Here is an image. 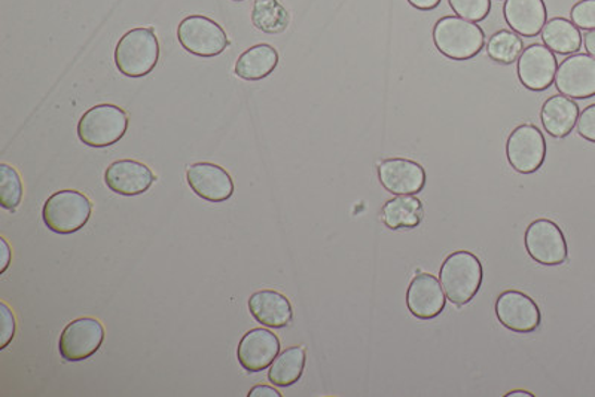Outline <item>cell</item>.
Returning <instances> with one entry per match:
<instances>
[{
	"label": "cell",
	"mask_w": 595,
	"mask_h": 397,
	"mask_svg": "<svg viewBox=\"0 0 595 397\" xmlns=\"http://www.w3.org/2000/svg\"><path fill=\"white\" fill-rule=\"evenodd\" d=\"M249 397H258V396H271V397H281V393L275 390L273 387L269 386H257L253 387L252 390L249 392Z\"/></svg>",
	"instance_id": "cell-33"
},
{
	"label": "cell",
	"mask_w": 595,
	"mask_h": 397,
	"mask_svg": "<svg viewBox=\"0 0 595 397\" xmlns=\"http://www.w3.org/2000/svg\"><path fill=\"white\" fill-rule=\"evenodd\" d=\"M558 63L546 46L533 44L518 59V78L530 91L548 90L556 80Z\"/></svg>",
	"instance_id": "cell-13"
},
{
	"label": "cell",
	"mask_w": 595,
	"mask_h": 397,
	"mask_svg": "<svg viewBox=\"0 0 595 397\" xmlns=\"http://www.w3.org/2000/svg\"><path fill=\"white\" fill-rule=\"evenodd\" d=\"M306 348L290 347L282 351L271 363L270 383L275 387H290L301 380L306 368Z\"/></svg>",
	"instance_id": "cell-24"
},
{
	"label": "cell",
	"mask_w": 595,
	"mask_h": 397,
	"mask_svg": "<svg viewBox=\"0 0 595 397\" xmlns=\"http://www.w3.org/2000/svg\"><path fill=\"white\" fill-rule=\"evenodd\" d=\"M423 218V202L414 196H396L382 210L384 225L394 231L417 228Z\"/></svg>",
	"instance_id": "cell-22"
},
{
	"label": "cell",
	"mask_w": 595,
	"mask_h": 397,
	"mask_svg": "<svg viewBox=\"0 0 595 397\" xmlns=\"http://www.w3.org/2000/svg\"><path fill=\"white\" fill-rule=\"evenodd\" d=\"M177 39L189 54L212 59L230 46L224 28L204 15H189L177 26Z\"/></svg>",
	"instance_id": "cell-6"
},
{
	"label": "cell",
	"mask_w": 595,
	"mask_h": 397,
	"mask_svg": "<svg viewBox=\"0 0 595 397\" xmlns=\"http://www.w3.org/2000/svg\"><path fill=\"white\" fill-rule=\"evenodd\" d=\"M249 311L258 323L271 330H283L294 319L289 299L275 290L255 291L249 298Z\"/></svg>",
	"instance_id": "cell-18"
},
{
	"label": "cell",
	"mask_w": 595,
	"mask_h": 397,
	"mask_svg": "<svg viewBox=\"0 0 595 397\" xmlns=\"http://www.w3.org/2000/svg\"><path fill=\"white\" fill-rule=\"evenodd\" d=\"M160 44L152 28L137 27L127 32L115 48V64L128 78H144L156 69Z\"/></svg>",
	"instance_id": "cell-3"
},
{
	"label": "cell",
	"mask_w": 595,
	"mask_h": 397,
	"mask_svg": "<svg viewBox=\"0 0 595 397\" xmlns=\"http://www.w3.org/2000/svg\"><path fill=\"white\" fill-rule=\"evenodd\" d=\"M379 181L394 196H416L426 186V172L407 158H387L379 164Z\"/></svg>",
	"instance_id": "cell-12"
},
{
	"label": "cell",
	"mask_w": 595,
	"mask_h": 397,
	"mask_svg": "<svg viewBox=\"0 0 595 397\" xmlns=\"http://www.w3.org/2000/svg\"><path fill=\"white\" fill-rule=\"evenodd\" d=\"M524 51V42L516 32L500 30L489 38L487 52L489 59L500 64H512Z\"/></svg>",
	"instance_id": "cell-26"
},
{
	"label": "cell",
	"mask_w": 595,
	"mask_h": 397,
	"mask_svg": "<svg viewBox=\"0 0 595 397\" xmlns=\"http://www.w3.org/2000/svg\"><path fill=\"white\" fill-rule=\"evenodd\" d=\"M582 39L584 36L579 28L566 18L549 20L542 28V40L550 51L557 54H574L581 48Z\"/></svg>",
	"instance_id": "cell-23"
},
{
	"label": "cell",
	"mask_w": 595,
	"mask_h": 397,
	"mask_svg": "<svg viewBox=\"0 0 595 397\" xmlns=\"http://www.w3.org/2000/svg\"><path fill=\"white\" fill-rule=\"evenodd\" d=\"M506 397H518V396H525V397H533L532 393L525 392V390H513L511 393H508V395H505Z\"/></svg>",
	"instance_id": "cell-36"
},
{
	"label": "cell",
	"mask_w": 595,
	"mask_h": 397,
	"mask_svg": "<svg viewBox=\"0 0 595 397\" xmlns=\"http://www.w3.org/2000/svg\"><path fill=\"white\" fill-rule=\"evenodd\" d=\"M484 270L480 258L468 250H457L445 258L439 282L445 297L457 307L467 306L483 286Z\"/></svg>",
	"instance_id": "cell-1"
},
{
	"label": "cell",
	"mask_w": 595,
	"mask_h": 397,
	"mask_svg": "<svg viewBox=\"0 0 595 397\" xmlns=\"http://www.w3.org/2000/svg\"><path fill=\"white\" fill-rule=\"evenodd\" d=\"M496 318L506 330L516 334H532L542 323L541 308L520 290L501 291L496 301Z\"/></svg>",
	"instance_id": "cell-9"
},
{
	"label": "cell",
	"mask_w": 595,
	"mask_h": 397,
	"mask_svg": "<svg viewBox=\"0 0 595 397\" xmlns=\"http://www.w3.org/2000/svg\"><path fill=\"white\" fill-rule=\"evenodd\" d=\"M22 200L23 184L17 170L0 164V204L3 209L15 210Z\"/></svg>",
	"instance_id": "cell-27"
},
{
	"label": "cell",
	"mask_w": 595,
	"mask_h": 397,
	"mask_svg": "<svg viewBox=\"0 0 595 397\" xmlns=\"http://www.w3.org/2000/svg\"><path fill=\"white\" fill-rule=\"evenodd\" d=\"M524 245L529 257L541 265L556 266L568 261L569 247L565 234L549 219H536L528 226Z\"/></svg>",
	"instance_id": "cell-7"
},
{
	"label": "cell",
	"mask_w": 595,
	"mask_h": 397,
	"mask_svg": "<svg viewBox=\"0 0 595 397\" xmlns=\"http://www.w3.org/2000/svg\"><path fill=\"white\" fill-rule=\"evenodd\" d=\"M410 5L420 11H432L439 7L441 0H408Z\"/></svg>",
	"instance_id": "cell-32"
},
{
	"label": "cell",
	"mask_w": 595,
	"mask_h": 397,
	"mask_svg": "<svg viewBox=\"0 0 595 397\" xmlns=\"http://www.w3.org/2000/svg\"><path fill=\"white\" fill-rule=\"evenodd\" d=\"M104 182L112 193L124 197H136L147 193L156 182L152 170L135 160H120L104 172Z\"/></svg>",
	"instance_id": "cell-17"
},
{
	"label": "cell",
	"mask_w": 595,
	"mask_h": 397,
	"mask_svg": "<svg viewBox=\"0 0 595 397\" xmlns=\"http://www.w3.org/2000/svg\"><path fill=\"white\" fill-rule=\"evenodd\" d=\"M104 342V327L99 320L80 318L69 323L60 335V355L67 362H83L96 355Z\"/></svg>",
	"instance_id": "cell-10"
},
{
	"label": "cell",
	"mask_w": 595,
	"mask_h": 397,
	"mask_svg": "<svg viewBox=\"0 0 595 397\" xmlns=\"http://www.w3.org/2000/svg\"><path fill=\"white\" fill-rule=\"evenodd\" d=\"M447 297L435 275L417 274L407 290V307L414 318L432 320L443 314Z\"/></svg>",
	"instance_id": "cell-16"
},
{
	"label": "cell",
	"mask_w": 595,
	"mask_h": 397,
	"mask_svg": "<svg viewBox=\"0 0 595 397\" xmlns=\"http://www.w3.org/2000/svg\"><path fill=\"white\" fill-rule=\"evenodd\" d=\"M557 90L569 99L585 100L595 96V59L588 54H573L558 66Z\"/></svg>",
	"instance_id": "cell-11"
},
{
	"label": "cell",
	"mask_w": 595,
	"mask_h": 397,
	"mask_svg": "<svg viewBox=\"0 0 595 397\" xmlns=\"http://www.w3.org/2000/svg\"><path fill=\"white\" fill-rule=\"evenodd\" d=\"M579 107L566 96H553L542 107L541 120L545 132L556 139L569 136L578 124Z\"/></svg>",
	"instance_id": "cell-20"
},
{
	"label": "cell",
	"mask_w": 595,
	"mask_h": 397,
	"mask_svg": "<svg viewBox=\"0 0 595 397\" xmlns=\"http://www.w3.org/2000/svg\"><path fill=\"white\" fill-rule=\"evenodd\" d=\"M506 158L517 173L540 172L546 158L544 133L533 124L520 125L513 129L506 141Z\"/></svg>",
	"instance_id": "cell-8"
},
{
	"label": "cell",
	"mask_w": 595,
	"mask_h": 397,
	"mask_svg": "<svg viewBox=\"0 0 595 397\" xmlns=\"http://www.w3.org/2000/svg\"><path fill=\"white\" fill-rule=\"evenodd\" d=\"M128 129V115L115 104H97L79 120L78 137L91 148H108L119 144Z\"/></svg>",
	"instance_id": "cell-5"
},
{
	"label": "cell",
	"mask_w": 595,
	"mask_h": 397,
	"mask_svg": "<svg viewBox=\"0 0 595 397\" xmlns=\"http://www.w3.org/2000/svg\"><path fill=\"white\" fill-rule=\"evenodd\" d=\"M186 181L196 196L210 202H224L234 194V182L221 165L197 163L186 170Z\"/></svg>",
	"instance_id": "cell-15"
},
{
	"label": "cell",
	"mask_w": 595,
	"mask_h": 397,
	"mask_svg": "<svg viewBox=\"0 0 595 397\" xmlns=\"http://www.w3.org/2000/svg\"><path fill=\"white\" fill-rule=\"evenodd\" d=\"M577 128L582 139L595 144V104H591L582 111L578 117Z\"/></svg>",
	"instance_id": "cell-30"
},
{
	"label": "cell",
	"mask_w": 595,
	"mask_h": 397,
	"mask_svg": "<svg viewBox=\"0 0 595 397\" xmlns=\"http://www.w3.org/2000/svg\"><path fill=\"white\" fill-rule=\"evenodd\" d=\"M504 15L508 26L524 38L540 35L548 20L544 0H506Z\"/></svg>",
	"instance_id": "cell-19"
},
{
	"label": "cell",
	"mask_w": 595,
	"mask_h": 397,
	"mask_svg": "<svg viewBox=\"0 0 595 397\" xmlns=\"http://www.w3.org/2000/svg\"><path fill=\"white\" fill-rule=\"evenodd\" d=\"M0 246H2V266H0V273H5L8 266L11 263V249L5 238H0Z\"/></svg>",
	"instance_id": "cell-34"
},
{
	"label": "cell",
	"mask_w": 595,
	"mask_h": 397,
	"mask_svg": "<svg viewBox=\"0 0 595 397\" xmlns=\"http://www.w3.org/2000/svg\"><path fill=\"white\" fill-rule=\"evenodd\" d=\"M278 64V52L269 44H258L243 52L234 72L245 80H261L270 76Z\"/></svg>",
	"instance_id": "cell-21"
},
{
	"label": "cell",
	"mask_w": 595,
	"mask_h": 397,
	"mask_svg": "<svg viewBox=\"0 0 595 397\" xmlns=\"http://www.w3.org/2000/svg\"><path fill=\"white\" fill-rule=\"evenodd\" d=\"M0 314H2V331H0V336H2V344L0 348H7L10 346L12 339L15 336V318L12 314L11 308L7 306L5 302L0 303Z\"/></svg>",
	"instance_id": "cell-31"
},
{
	"label": "cell",
	"mask_w": 595,
	"mask_h": 397,
	"mask_svg": "<svg viewBox=\"0 0 595 397\" xmlns=\"http://www.w3.org/2000/svg\"><path fill=\"white\" fill-rule=\"evenodd\" d=\"M234 2H243V0H234Z\"/></svg>",
	"instance_id": "cell-37"
},
{
	"label": "cell",
	"mask_w": 595,
	"mask_h": 397,
	"mask_svg": "<svg viewBox=\"0 0 595 397\" xmlns=\"http://www.w3.org/2000/svg\"><path fill=\"white\" fill-rule=\"evenodd\" d=\"M278 355H281V342L277 335L264 327L249 331L243 336L237 348L238 363L250 374L265 371Z\"/></svg>",
	"instance_id": "cell-14"
},
{
	"label": "cell",
	"mask_w": 595,
	"mask_h": 397,
	"mask_svg": "<svg viewBox=\"0 0 595 397\" xmlns=\"http://www.w3.org/2000/svg\"><path fill=\"white\" fill-rule=\"evenodd\" d=\"M449 7L459 17L469 22H483L492 10V0H448Z\"/></svg>",
	"instance_id": "cell-28"
},
{
	"label": "cell",
	"mask_w": 595,
	"mask_h": 397,
	"mask_svg": "<svg viewBox=\"0 0 595 397\" xmlns=\"http://www.w3.org/2000/svg\"><path fill=\"white\" fill-rule=\"evenodd\" d=\"M585 50L588 51L591 57L595 59V30L586 32L584 36Z\"/></svg>",
	"instance_id": "cell-35"
},
{
	"label": "cell",
	"mask_w": 595,
	"mask_h": 397,
	"mask_svg": "<svg viewBox=\"0 0 595 397\" xmlns=\"http://www.w3.org/2000/svg\"><path fill=\"white\" fill-rule=\"evenodd\" d=\"M91 201L75 189L59 190L44 204V224L55 234H74L90 221Z\"/></svg>",
	"instance_id": "cell-4"
},
{
	"label": "cell",
	"mask_w": 595,
	"mask_h": 397,
	"mask_svg": "<svg viewBox=\"0 0 595 397\" xmlns=\"http://www.w3.org/2000/svg\"><path fill=\"white\" fill-rule=\"evenodd\" d=\"M433 44L447 59L464 62L483 51L485 35L478 24L448 15L438 20L433 27Z\"/></svg>",
	"instance_id": "cell-2"
},
{
	"label": "cell",
	"mask_w": 595,
	"mask_h": 397,
	"mask_svg": "<svg viewBox=\"0 0 595 397\" xmlns=\"http://www.w3.org/2000/svg\"><path fill=\"white\" fill-rule=\"evenodd\" d=\"M289 12L278 0H255L252 23L258 30L277 35L289 26Z\"/></svg>",
	"instance_id": "cell-25"
},
{
	"label": "cell",
	"mask_w": 595,
	"mask_h": 397,
	"mask_svg": "<svg viewBox=\"0 0 595 397\" xmlns=\"http://www.w3.org/2000/svg\"><path fill=\"white\" fill-rule=\"evenodd\" d=\"M570 17L574 26L584 30H595V0H581L572 8Z\"/></svg>",
	"instance_id": "cell-29"
}]
</instances>
